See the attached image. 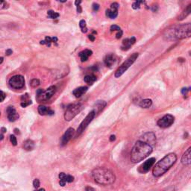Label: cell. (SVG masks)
<instances>
[{"instance_id": "74e56055", "label": "cell", "mask_w": 191, "mask_h": 191, "mask_svg": "<svg viewBox=\"0 0 191 191\" xmlns=\"http://www.w3.org/2000/svg\"><path fill=\"white\" fill-rule=\"evenodd\" d=\"M40 181H39V179L36 178V179L34 180L33 185H34V187H35V188H38V187H40Z\"/></svg>"}, {"instance_id": "11a10c76", "label": "cell", "mask_w": 191, "mask_h": 191, "mask_svg": "<svg viewBox=\"0 0 191 191\" xmlns=\"http://www.w3.org/2000/svg\"><path fill=\"white\" fill-rule=\"evenodd\" d=\"M37 191H46V190H45V189L41 188V189H40V190H37Z\"/></svg>"}, {"instance_id": "5b68a950", "label": "cell", "mask_w": 191, "mask_h": 191, "mask_svg": "<svg viewBox=\"0 0 191 191\" xmlns=\"http://www.w3.org/2000/svg\"><path fill=\"white\" fill-rule=\"evenodd\" d=\"M57 88L55 86L49 87L46 91L42 89H38L36 93V100L38 102H45L49 101L55 93Z\"/></svg>"}, {"instance_id": "ffe728a7", "label": "cell", "mask_w": 191, "mask_h": 191, "mask_svg": "<svg viewBox=\"0 0 191 191\" xmlns=\"http://www.w3.org/2000/svg\"><path fill=\"white\" fill-rule=\"evenodd\" d=\"M38 113L42 116H45V115H53L55 114V111L49 108V107L44 105H40L38 107Z\"/></svg>"}, {"instance_id": "4dcf8cb0", "label": "cell", "mask_w": 191, "mask_h": 191, "mask_svg": "<svg viewBox=\"0 0 191 191\" xmlns=\"http://www.w3.org/2000/svg\"><path fill=\"white\" fill-rule=\"evenodd\" d=\"M143 3H144V2L136 1L135 2H134L133 5H132V8H133L134 9H135V10L138 9V8H140V4H143Z\"/></svg>"}, {"instance_id": "9f6ffc18", "label": "cell", "mask_w": 191, "mask_h": 191, "mask_svg": "<svg viewBox=\"0 0 191 191\" xmlns=\"http://www.w3.org/2000/svg\"><path fill=\"white\" fill-rule=\"evenodd\" d=\"M0 115H1V113H0Z\"/></svg>"}, {"instance_id": "bcb514c9", "label": "cell", "mask_w": 191, "mask_h": 191, "mask_svg": "<svg viewBox=\"0 0 191 191\" xmlns=\"http://www.w3.org/2000/svg\"><path fill=\"white\" fill-rule=\"evenodd\" d=\"M88 38H89L90 40H91L92 42H93V41H94V40H95V36H93V35H88Z\"/></svg>"}, {"instance_id": "60d3db41", "label": "cell", "mask_w": 191, "mask_h": 191, "mask_svg": "<svg viewBox=\"0 0 191 191\" xmlns=\"http://www.w3.org/2000/svg\"><path fill=\"white\" fill-rule=\"evenodd\" d=\"M189 91H190V88H183V89L181 90V93L184 96H186Z\"/></svg>"}, {"instance_id": "484cf974", "label": "cell", "mask_w": 191, "mask_h": 191, "mask_svg": "<svg viewBox=\"0 0 191 191\" xmlns=\"http://www.w3.org/2000/svg\"><path fill=\"white\" fill-rule=\"evenodd\" d=\"M152 105V100L150 99H145V100H141L139 103V106H140L143 108H148L151 107Z\"/></svg>"}, {"instance_id": "1f68e13d", "label": "cell", "mask_w": 191, "mask_h": 191, "mask_svg": "<svg viewBox=\"0 0 191 191\" xmlns=\"http://www.w3.org/2000/svg\"><path fill=\"white\" fill-rule=\"evenodd\" d=\"M40 81H39L38 79H34L31 81V86L32 87H36L40 85Z\"/></svg>"}, {"instance_id": "7bdbcfd3", "label": "cell", "mask_w": 191, "mask_h": 191, "mask_svg": "<svg viewBox=\"0 0 191 191\" xmlns=\"http://www.w3.org/2000/svg\"><path fill=\"white\" fill-rule=\"evenodd\" d=\"M158 6L157 5H153L152 6L151 9L152 10L153 12H156L157 10H158Z\"/></svg>"}, {"instance_id": "4fadbf2b", "label": "cell", "mask_w": 191, "mask_h": 191, "mask_svg": "<svg viewBox=\"0 0 191 191\" xmlns=\"http://www.w3.org/2000/svg\"><path fill=\"white\" fill-rule=\"evenodd\" d=\"M155 161H156V159L155 158H151L148 160L145 161L142 165L140 166L139 168V172L141 173H146L149 171V169H151V167L155 164Z\"/></svg>"}, {"instance_id": "277c9868", "label": "cell", "mask_w": 191, "mask_h": 191, "mask_svg": "<svg viewBox=\"0 0 191 191\" xmlns=\"http://www.w3.org/2000/svg\"><path fill=\"white\" fill-rule=\"evenodd\" d=\"M176 161L177 156L176 154H168L155 164L152 169L153 176L155 177H160L163 176L176 164Z\"/></svg>"}, {"instance_id": "8992f818", "label": "cell", "mask_w": 191, "mask_h": 191, "mask_svg": "<svg viewBox=\"0 0 191 191\" xmlns=\"http://www.w3.org/2000/svg\"><path fill=\"white\" fill-rule=\"evenodd\" d=\"M138 56H139L138 53H134V54L132 55L126 61L122 63L121 66H120L119 68L116 70V71L115 72L114 74L115 78H120L122 75H123L124 72L126 71L132 64H133L134 61H135L136 60H137V58H138Z\"/></svg>"}, {"instance_id": "7c38bea8", "label": "cell", "mask_w": 191, "mask_h": 191, "mask_svg": "<svg viewBox=\"0 0 191 191\" xmlns=\"http://www.w3.org/2000/svg\"><path fill=\"white\" fill-rule=\"evenodd\" d=\"M120 5L117 2H114L111 5V8L106 10V17L110 19H115L118 16V9Z\"/></svg>"}, {"instance_id": "7402d4cb", "label": "cell", "mask_w": 191, "mask_h": 191, "mask_svg": "<svg viewBox=\"0 0 191 191\" xmlns=\"http://www.w3.org/2000/svg\"><path fill=\"white\" fill-rule=\"evenodd\" d=\"M87 90H88V87L86 86L79 87H78L76 88V89L74 90L73 92H72V94L75 96L76 98H79V97H81V96L84 95V93L87 91Z\"/></svg>"}, {"instance_id": "7a4b0ae2", "label": "cell", "mask_w": 191, "mask_h": 191, "mask_svg": "<svg viewBox=\"0 0 191 191\" xmlns=\"http://www.w3.org/2000/svg\"><path fill=\"white\" fill-rule=\"evenodd\" d=\"M191 35L190 23H186L180 26H173L167 29L164 33V37L167 40H181L187 38H190Z\"/></svg>"}, {"instance_id": "9a60e30c", "label": "cell", "mask_w": 191, "mask_h": 191, "mask_svg": "<svg viewBox=\"0 0 191 191\" xmlns=\"http://www.w3.org/2000/svg\"><path fill=\"white\" fill-rule=\"evenodd\" d=\"M59 184L61 186H65L67 183H71L74 181V177L70 175H67L64 173H61L59 174Z\"/></svg>"}, {"instance_id": "7dc6e473", "label": "cell", "mask_w": 191, "mask_h": 191, "mask_svg": "<svg viewBox=\"0 0 191 191\" xmlns=\"http://www.w3.org/2000/svg\"><path fill=\"white\" fill-rule=\"evenodd\" d=\"M76 7H77V11L79 12V13H81V11H82V9H81V8L80 5H77Z\"/></svg>"}, {"instance_id": "816d5d0a", "label": "cell", "mask_w": 191, "mask_h": 191, "mask_svg": "<svg viewBox=\"0 0 191 191\" xmlns=\"http://www.w3.org/2000/svg\"><path fill=\"white\" fill-rule=\"evenodd\" d=\"M81 2V1H80V0H79V1H75V5H76V6H77V5H79V4H80Z\"/></svg>"}, {"instance_id": "30bf717a", "label": "cell", "mask_w": 191, "mask_h": 191, "mask_svg": "<svg viewBox=\"0 0 191 191\" xmlns=\"http://www.w3.org/2000/svg\"><path fill=\"white\" fill-rule=\"evenodd\" d=\"M175 122V117L171 114H167L164 116L161 119H160L157 123V124L160 128H167L170 127Z\"/></svg>"}, {"instance_id": "d4e9b609", "label": "cell", "mask_w": 191, "mask_h": 191, "mask_svg": "<svg viewBox=\"0 0 191 191\" xmlns=\"http://www.w3.org/2000/svg\"><path fill=\"white\" fill-rule=\"evenodd\" d=\"M23 148L26 151H31L35 148V143L31 140H26L23 143Z\"/></svg>"}, {"instance_id": "6da1fadb", "label": "cell", "mask_w": 191, "mask_h": 191, "mask_svg": "<svg viewBox=\"0 0 191 191\" xmlns=\"http://www.w3.org/2000/svg\"><path fill=\"white\" fill-rule=\"evenodd\" d=\"M153 151V147L148 143L137 140L133 146L131 152V161L137 164L142 161L145 158L151 155Z\"/></svg>"}, {"instance_id": "2e32d148", "label": "cell", "mask_w": 191, "mask_h": 191, "mask_svg": "<svg viewBox=\"0 0 191 191\" xmlns=\"http://www.w3.org/2000/svg\"><path fill=\"white\" fill-rule=\"evenodd\" d=\"M104 61H105L106 66L109 68H111L117 62V57L114 54L111 53V54H108L105 56Z\"/></svg>"}, {"instance_id": "5bb4252c", "label": "cell", "mask_w": 191, "mask_h": 191, "mask_svg": "<svg viewBox=\"0 0 191 191\" xmlns=\"http://www.w3.org/2000/svg\"><path fill=\"white\" fill-rule=\"evenodd\" d=\"M75 134V130H74L72 128H69L66 131L64 134L61 137V146H65L69 141L71 140V138L73 137V135Z\"/></svg>"}, {"instance_id": "c3c4849f", "label": "cell", "mask_w": 191, "mask_h": 191, "mask_svg": "<svg viewBox=\"0 0 191 191\" xmlns=\"http://www.w3.org/2000/svg\"><path fill=\"white\" fill-rule=\"evenodd\" d=\"M115 140H116V137H115V135H111L110 137V141L111 142H113V141H114Z\"/></svg>"}, {"instance_id": "ac0fdd59", "label": "cell", "mask_w": 191, "mask_h": 191, "mask_svg": "<svg viewBox=\"0 0 191 191\" xmlns=\"http://www.w3.org/2000/svg\"><path fill=\"white\" fill-rule=\"evenodd\" d=\"M136 38L134 37H132L131 38H125L123 40V45H122V49L124 51L128 50L130 47H132L133 44L135 43Z\"/></svg>"}, {"instance_id": "ee69618b", "label": "cell", "mask_w": 191, "mask_h": 191, "mask_svg": "<svg viewBox=\"0 0 191 191\" xmlns=\"http://www.w3.org/2000/svg\"><path fill=\"white\" fill-rule=\"evenodd\" d=\"M12 52H13V51H12L11 49H7L6 52H5V55H8V56H9L12 54Z\"/></svg>"}, {"instance_id": "f5cc1de1", "label": "cell", "mask_w": 191, "mask_h": 191, "mask_svg": "<svg viewBox=\"0 0 191 191\" xmlns=\"http://www.w3.org/2000/svg\"><path fill=\"white\" fill-rule=\"evenodd\" d=\"M14 132H15V134H19V129L15 128V129H14Z\"/></svg>"}, {"instance_id": "ba28073f", "label": "cell", "mask_w": 191, "mask_h": 191, "mask_svg": "<svg viewBox=\"0 0 191 191\" xmlns=\"http://www.w3.org/2000/svg\"><path fill=\"white\" fill-rule=\"evenodd\" d=\"M95 116H96V113L93 110L91 111L89 114L87 115L86 117L84 118V120H83L82 122H81L80 125H79V128H78V129H77L76 134H75V136H76V137H79V136L80 135V134L82 133V132H84V130H85L87 127L88 126V125H89L90 123H91L92 120H93V118L95 117Z\"/></svg>"}, {"instance_id": "836d02e7", "label": "cell", "mask_w": 191, "mask_h": 191, "mask_svg": "<svg viewBox=\"0 0 191 191\" xmlns=\"http://www.w3.org/2000/svg\"><path fill=\"white\" fill-rule=\"evenodd\" d=\"M10 143L14 145V146H17V137H16L14 135L10 136Z\"/></svg>"}, {"instance_id": "f546056e", "label": "cell", "mask_w": 191, "mask_h": 191, "mask_svg": "<svg viewBox=\"0 0 191 191\" xmlns=\"http://www.w3.org/2000/svg\"><path fill=\"white\" fill-rule=\"evenodd\" d=\"M79 26H80L81 31H82L83 33H86L87 31V29L85 20H84V19H81L80 22H79Z\"/></svg>"}, {"instance_id": "e575fe53", "label": "cell", "mask_w": 191, "mask_h": 191, "mask_svg": "<svg viewBox=\"0 0 191 191\" xmlns=\"http://www.w3.org/2000/svg\"><path fill=\"white\" fill-rule=\"evenodd\" d=\"M110 30H111V31H120V30H121V29H120V26H116V25H112V26H111Z\"/></svg>"}, {"instance_id": "9c48e42d", "label": "cell", "mask_w": 191, "mask_h": 191, "mask_svg": "<svg viewBox=\"0 0 191 191\" xmlns=\"http://www.w3.org/2000/svg\"><path fill=\"white\" fill-rule=\"evenodd\" d=\"M9 85L14 89H21L25 85L24 77L21 75H16L12 76L8 81Z\"/></svg>"}, {"instance_id": "f907efd6", "label": "cell", "mask_w": 191, "mask_h": 191, "mask_svg": "<svg viewBox=\"0 0 191 191\" xmlns=\"http://www.w3.org/2000/svg\"><path fill=\"white\" fill-rule=\"evenodd\" d=\"M4 139V135H3V134H0V140H2Z\"/></svg>"}, {"instance_id": "603a6c76", "label": "cell", "mask_w": 191, "mask_h": 191, "mask_svg": "<svg viewBox=\"0 0 191 191\" xmlns=\"http://www.w3.org/2000/svg\"><path fill=\"white\" fill-rule=\"evenodd\" d=\"M92 54H93V52L91 50H90V49H84V51L79 53V55L80 57L81 61L82 62H85L88 60V58L92 55Z\"/></svg>"}, {"instance_id": "f35d334b", "label": "cell", "mask_w": 191, "mask_h": 191, "mask_svg": "<svg viewBox=\"0 0 191 191\" xmlns=\"http://www.w3.org/2000/svg\"><path fill=\"white\" fill-rule=\"evenodd\" d=\"M5 97H6V95H5L4 92L0 91V102H3L5 100Z\"/></svg>"}, {"instance_id": "681fc988", "label": "cell", "mask_w": 191, "mask_h": 191, "mask_svg": "<svg viewBox=\"0 0 191 191\" xmlns=\"http://www.w3.org/2000/svg\"><path fill=\"white\" fill-rule=\"evenodd\" d=\"M6 128H1V133L2 134H3V133H5V132H6Z\"/></svg>"}, {"instance_id": "8d00e7d4", "label": "cell", "mask_w": 191, "mask_h": 191, "mask_svg": "<svg viewBox=\"0 0 191 191\" xmlns=\"http://www.w3.org/2000/svg\"><path fill=\"white\" fill-rule=\"evenodd\" d=\"M31 104H32V102H31V100H29V101H28V102H21L20 105L22 106V108H26V107H27V106H29V105H31Z\"/></svg>"}, {"instance_id": "b9f144b4", "label": "cell", "mask_w": 191, "mask_h": 191, "mask_svg": "<svg viewBox=\"0 0 191 191\" xmlns=\"http://www.w3.org/2000/svg\"><path fill=\"white\" fill-rule=\"evenodd\" d=\"M123 31H122V30H120V31H117V33H116V39H120V38H121V37L123 36Z\"/></svg>"}, {"instance_id": "3957f363", "label": "cell", "mask_w": 191, "mask_h": 191, "mask_svg": "<svg viewBox=\"0 0 191 191\" xmlns=\"http://www.w3.org/2000/svg\"><path fill=\"white\" fill-rule=\"evenodd\" d=\"M92 176L97 184L102 185H111L116 181L114 172L105 167L96 168L92 172Z\"/></svg>"}, {"instance_id": "db71d44e", "label": "cell", "mask_w": 191, "mask_h": 191, "mask_svg": "<svg viewBox=\"0 0 191 191\" xmlns=\"http://www.w3.org/2000/svg\"><path fill=\"white\" fill-rule=\"evenodd\" d=\"M3 60H4V58H3L2 57H0V64L3 62Z\"/></svg>"}, {"instance_id": "8fae6325", "label": "cell", "mask_w": 191, "mask_h": 191, "mask_svg": "<svg viewBox=\"0 0 191 191\" xmlns=\"http://www.w3.org/2000/svg\"><path fill=\"white\" fill-rule=\"evenodd\" d=\"M140 140L148 143L154 148V146L156 144V136L153 132H147L140 137Z\"/></svg>"}, {"instance_id": "83f0119b", "label": "cell", "mask_w": 191, "mask_h": 191, "mask_svg": "<svg viewBox=\"0 0 191 191\" xmlns=\"http://www.w3.org/2000/svg\"><path fill=\"white\" fill-rule=\"evenodd\" d=\"M84 80L87 84H92L96 81V77L94 75H87L84 78Z\"/></svg>"}, {"instance_id": "f1b7e54d", "label": "cell", "mask_w": 191, "mask_h": 191, "mask_svg": "<svg viewBox=\"0 0 191 191\" xmlns=\"http://www.w3.org/2000/svg\"><path fill=\"white\" fill-rule=\"evenodd\" d=\"M47 17L49 19H57L58 18V17H60V14L58 13H57V12H55L54 10H48L47 12Z\"/></svg>"}, {"instance_id": "4316f807", "label": "cell", "mask_w": 191, "mask_h": 191, "mask_svg": "<svg viewBox=\"0 0 191 191\" xmlns=\"http://www.w3.org/2000/svg\"><path fill=\"white\" fill-rule=\"evenodd\" d=\"M190 11H191V5H187V7L185 8V10L182 12L181 14L178 17V20H182V19H185V17H187V16L190 14Z\"/></svg>"}, {"instance_id": "52a82bcc", "label": "cell", "mask_w": 191, "mask_h": 191, "mask_svg": "<svg viewBox=\"0 0 191 191\" xmlns=\"http://www.w3.org/2000/svg\"><path fill=\"white\" fill-rule=\"evenodd\" d=\"M83 109V105L81 103L71 104L67 108L66 112L64 114V119L66 121H70L81 112Z\"/></svg>"}, {"instance_id": "d6986e66", "label": "cell", "mask_w": 191, "mask_h": 191, "mask_svg": "<svg viewBox=\"0 0 191 191\" xmlns=\"http://www.w3.org/2000/svg\"><path fill=\"white\" fill-rule=\"evenodd\" d=\"M190 150L191 147H189L185 151V152L183 154L181 157V163L185 166H190L191 164V158H190Z\"/></svg>"}, {"instance_id": "cb8c5ba5", "label": "cell", "mask_w": 191, "mask_h": 191, "mask_svg": "<svg viewBox=\"0 0 191 191\" xmlns=\"http://www.w3.org/2000/svg\"><path fill=\"white\" fill-rule=\"evenodd\" d=\"M106 105H107V103H106V102H105V101H97L95 104V109L93 110L95 111L96 114L100 113L101 111L105 108Z\"/></svg>"}, {"instance_id": "d590c367", "label": "cell", "mask_w": 191, "mask_h": 191, "mask_svg": "<svg viewBox=\"0 0 191 191\" xmlns=\"http://www.w3.org/2000/svg\"><path fill=\"white\" fill-rule=\"evenodd\" d=\"M21 101H22V102H28V101H29V94H28V93H26L25 95H22V96H21Z\"/></svg>"}, {"instance_id": "f6af8a7d", "label": "cell", "mask_w": 191, "mask_h": 191, "mask_svg": "<svg viewBox=\"0 0 191 191\" xmlns=\"http://www.w3.org/2000/svg\"><path fill=\"white\" fill-rule=\"evenodd\" d=\"M85 191H95V190L91 186H87L85 187Z\"/></svg>"}, {"instance_id": "e0dca14e", "label": "cell", "mask_w": 191, "mask_h": 191, "mask_svg": "<svg viewBox=\"0 0 191 191\" xmlns=\"http://www.w3.org/2000/svg\"><path fill=\"white\" fill-rule=\"evenodd\" d=\"M7 116H8V119L10 122L16 121L17 120H18L19 116L16 109L12 106H9L7 108Z\"/></svg>"}, {"instance_id": "44dd1931", "label": "cell", "mask_w": 191, "mask_h": 191, "mask_svg": "<svg viewBox=\"0 0 191 191\" xmlns=\"http://www.w3.org/2000/svg\"><path fill=\"white\" fill-rule=\"evenodd\" d=\"M58 42V38H56V37H53V38H51V37H46L45 40H41V41L40 42V43L41 44V45H47L48 47H51V44H52V43H56ZM56 45L58 46V44L56 43Z\"/></svg>"}, {"instance_id": "ab89813d", "label": "cell", "mask_w": 191, "mask_h": 191, "mask_svg": "<svg viewBox=\"0 0 191 191\" xmlns=\"http://www.w3.org/2000/svg\"><path fill=\"white\" fill-rule=\"evenodd\" d=\"M99 9H100V5L97 4V3H93V10L94 11H98Z\"/></svg>"}, {"instance_id": "d6a6232c", "label": "cell", "mask_w": 191, "mask_h": 191, "mask_svg": "<svg viewBox=\"0 0 191 191\" xmlns=\"http://www.w3.org/2000/svg\"><path fill=\"white\" fill-rule=\"evenodd\" d=\"M8 8V3L5 1H0V10Z\"/></svg>"}]
</instances>
